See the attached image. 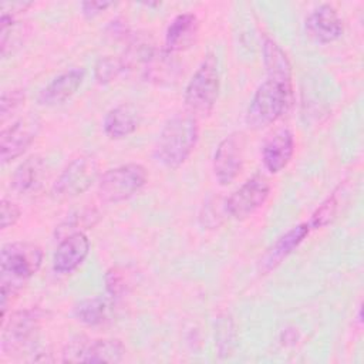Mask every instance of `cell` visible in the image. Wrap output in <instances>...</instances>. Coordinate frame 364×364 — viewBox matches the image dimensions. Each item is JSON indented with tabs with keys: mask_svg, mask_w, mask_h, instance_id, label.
I'll use <instances>...</instances> for the list:
<instances>
[{
	"mask_svg": "<svg viewBox=\"0 0 364 364\" xmlns=\"http://www.w3.org/2000/svg\"><path fill=\"white\" fill-rule=\"evenodd\" d=\"M310 230V223L304 222L293 226L286 233H283L260 260V269L263 272H270L277 264H280L283 259H286L309 236Z\"/></svg>",
	"mask_w": 364,
	"mask_h": 364,
	"instance_id": "2e32d148",
	"label": "cell"
},
{
	"mask_svg": "<svg viewBox=\"0 0 364 364\" xmlns=\"http://www.w3.org/2000/svg\"><path fill=\"white\" fill-rule=\"evenodd\" d=\"M100 166L94 156L81 155L73 159L55 179L51 195L57 200H65L84 193L98 179Z\"/></svg>",
	"mask_w": 364,
	"mask_h": 364,
	"instance_id": "8992f818",
	"label": "cell"
},
{
	"mask_svg": "<svg viewBox=\"0 0 364 364\" xmlns=\"http://www.w3.org/2000/svg\"><path fill=\"white\" fill-rule=\"evenodd\" d=\"M21 210L17 203L9 200V199H1L0 202V220H1V229H7L13 226L18 219H20Z\"/></svg>",
	"mask_w": 364,
	"mask_h": 364,
	"instance_id": "4316f807",
	"label": "cell"
},
{
	"mask_svg": "<svg viewBox=\"0 0 364 364\" xmlns=\"http://www.w3.org/2000/svg\"><path fill=\"white\" fill-rule=\"evenodd\" d=\"M90 239L84 232H75L61 239L53 257V269L60 274L74 272L90 253Z\"/></svg>",
	"mask_w": 364,
	"mask_h": 364,
	"instance_id": "7c38bea8",
	"label": "cell"
},
{
	"mask_svg": "<svg viewBox=\"0 0 364 364\" xmlns=\"http://www.w3.org/2000/svg\"><path fill=\"white\" fill-rule=\"evenodd\" d=\"M263 63L267 71V78L291 84L290 61L280 46L272 38H266L263 43Z\"/></svg>",
	"mask_w": 364,
	"mask_h": 364,
	"instance_id": "ffe728a7",
	"label": "cell"
},
{
	"mask_svg": "<svg viewBox=\"0 0 364 364\" xmlns=\"http://www.w3.org/2000/svg\"><path fill=\"white\" fill-rule=\"evenodd\" d=\"M100 219V213L94 208H84L71 213L58 228L57 236H68L75 232H82V229L92 228Z\"/></svg>",
	"mask_w": 364,
	"mask_h": 364,
	"instance_id": "7402d4cb",
	"label": "cell"
},
{
	"mask_svg": "<svg viewBox=\"0 0 364 364\" xmlns=\"http://www.w3.org/2000/svg\"><path fill=\"white\" fill-rule=\"evenodd\" d=\"M139 124V115L134 105L121 104L111 108L104 117V132L111 139H122L135 132Z\"/></svg>",
	"mask_w": 364,
	"mask_h": 364,
	"instance_id": "d6986e66",
	"label": "cell"
},
{
	"mask_svg": "<svg viewBox=\"0 0 364 364\" xmlns=\"http://www.w3.org/2000/svg\"><path fill=\"white\" fill-rule=\"evenodd\" d=\"M43 311L40 309H26L10 314L4 321L1 334V348L4 353H14L26 347L40 328Z\"/></svg>",
	"mask_w": 364,
	"mask_h": 364,
	"instance_id": "8fae6325",
	"label": "cell"
},
{
	"mask_svg": "<svg viewBox=\"0 0 364 364\" xmlns=\"http://www.w3.org/2000/svg\"><path fill=\"white\" fill-rule=\"evenodd\" d=\"M108 304L105 300L100 297L84 299L78 301L73 309V316L77 321L87 326H98L102 324L108 318Z\"/></svg>",
	"mask_w": 364,
	"mask_h": 364,
	"instance_id": "44dd1931",
	"label": "cell"
},
{
	"mask_svg": "<svg viewBox=\"0 0 364 364\" xmlns=\"http://www.w3.org/2000/svg\"><path fill=\"white\" fill-rule=\"evenodd\" d=\"M199 135L198 118L192 114H173L164 124L155 145L156 159L166 168H179L192 154Z\"/></svg>",
	"mask_w": 364,
	"mask_h": 364,
	"instance_id": "7a4b0ae2",
	"label": "cell"
},
{
	"mask_svg": "<svg viewBox=\"0 0 364 364\" xmlns=\"http://www.w3.org/2000/svg\"><path fill=\"white\" fill-rule=\"evenodd\" d=\"M46 162L41 156L33 155L24 159L14 171L11 178L13 189L20 195L37 192L46 179Z\"/></svg>",
	"mask_w": 364,
	"mask_h": 364,
	"instance_id": "ac0fdd59",
	"label": "cell"
},
{
	"mask_svg": "<svg viewBox=\"0 0 364 364\" xmlns=\"http://www.w3.org/2000/svg\"><path fill=\"white\" fill-rule=\"evenodd\" d=\"M219 94V70L213 54L206 58L196 68L189 82L186 84L183 102L185 108L195 118L208 117L218 100Z\"/></svg>",
	"mask_w": 364,
	"mask_h": 364,
	"instance_id": "277c9868",
	"label": "cell"
},
{
	"mask_svg": "<svg viewBox=\"0 0 364 364\" xmlns=\"http://www.w3.org/2000/svg\"><path fill=\"white\" fill-rule=\"evenodd\" d=\"M125 68L127 67L124 64L122 57L107 55V57H101L97 61L94 68V75L100 84H108L114 81Z\"/></svg>",
	"mask_w": 364,
	"mask_h": 364,
	"instance_id": "603a6c76",
	"label": "cell"
},
{
	"mask_svg": "<svg viewBox=\"0 0 364 364\" xmlns=\"http://www.w3.org/2000/svg\"><path fill=\"white\" fill-rule=\"evenodd\" d=\"M245 165V136L242 132H232L225 136L213 154V175L219 185L232 183Z\"/></svg>",
	"mask_w": 364,
	"mask_h": 364,
	"instance_id": "ba28073f",
	"label": "cell"
},
{
	"mask_svg": "<svg viewBox=\"0 0 364 364\" xmlns=\"http://www.w3.org/2000/svg\"><path fill=\"white\" fill-rule=\"evenodd\" d=\"M105 280H107V290L112 297H117L125 290V279L117 269L109 270L107 273Z\"/></svg>",
	"mask_w": 364,
	"mask_h": 364,
	"instance_id": "83f0119b",
	"label": "cell"
},
{
	"mask_svg": "<svg viewBox=\"0 0 364 364\" xmlns=\"http://www.w3.org/2000/svg\"><path fill=\"white\" fill-rule=\"evenodd\" d=\"M85 77L82 68H70L54 77L38 94V102L43 105H57L71 98L81 87Z\"/></svg>",
	"mask_w": 364,
	"mask_h": 364,
	"instance_id": "9a60e30c",
	"label": "cell"
},
{
	"mask_svg": "<svg viewBox=\"0 0 364 364\" xmlns=\"http://www.w3.org/2000/svg\"><path fill=\"white\" fill-rule=\"evenodd\" d=\"M148 181V172L141 164H125L108 169L98 179V196L102 202L118 203L138 193Z\"/></svg>",
	"mask_w": 364,
	"mask_h": 364,
	"instance_id": "5b68a950",
	"label": "cell"
},
{
	"mask_svg": "<svg viewBox=\"0 0 364 364\" xmlns=\"http://www.w3.org/2000/svg\"><path fill=\"white\" fill-rule=\"evenodd\" d=\"M63 354V360L71 363H118L124 358L125 347L117 338L75 340L67 346Z\"/></svg>",
	"mask_w": 364,
	"mask_h": 364,
	"instance_id": "30bf717a",
	"label": "cell"
},
{
	"mask_svg": "<svg viewBox=\"0 0 364 364\" xmlns=\"http://www.w3.org/2000/svg\"><path fill=\"white\" fill-rule=\"evenodd\" d=\"M31 6L30 1H3L0 4V11L1 14H9L16 17L18 13L24 11Z\"/></svg>",
	"mask_w": 364,
	"mask_h": 364,
	"instance_id": "f546056e",
	"label": "cell"
},
{
	"mask_svg": "<svg viewBox=\"0 0 364 364\" xmlns=\"http://www.w3.org/2000/svg\"><path fill=\"white\" fill-rule=\"evenodd\" d=\"M112 4L114 3H111V1H82L81 3V10H82L84 16L94 17V16L100 14L101 11H104L105 9H108Z\"/></svg>",
	"mask_w": 364,
	"mask_h": 364,
	"instance_id": "f1b7e54d",
	"label": "cell"
},
{
	"mask_svg": "<svg viewBox=\"0 0 364 364\" xmlns=\"http://www.w3.org/2000/svg\"><path fill=\"white\" fill-rule=\"evenodd\" d=\"M270 193V183L266 176L256 173L243 182L225 200L228 216L236 220H243L252 216L263 206Z\"/></svg>",
	"mask_w": 364,
	"mask_h": 364,
	"instance_id": "52a82bcc",
	"label": "cell"
},
{
	"mask_svg": "<svg viewBox=\"0 0 364 364\" xmlns=\"http://www.w3.org/2000/svg\"><path fill=\"white\" fill-rule=\"evenodd\" d=\"M199 33V20L192 13L178 14L168 26L165 33V47L168 53L189 48Z\"/></svg>",
	"mask_w": 364,
	"mask_h": 364,
	"instance_id": "e0dca14e",
	"label": "cell"
},
{
	"mask_svg": "<svg viewBox=\"0 0 364 364\" xmlns=\"http://www.w3.org/2000/svg\"><path fill=\"white\" fill-rule=\"evenodd\" d=\"M41 122L36 115H24L4 128L0 134V156L1 162L7 164L21 156L34 142Z\"/></svg>",
	"mask_w": 364,
	"mask_h": 364,
	"instance_id": "9c48e42d",
	"label": "cell"
},
{
	"mask_svg": "<svg viewBox=\"0 0 364 364\" xmlns=\"http://www.w3.org/2000/svg\"><path fill=\"white\" fill-rule=\"evenodd\" d=\"M338 209V199H337V192H333V195H330L317 209L316 212L311 215L309 223L311 226V229H318L321 226L328 225L337 213Z\"/></svg>",
	"mask_w": 364,
	"mask_h": 364,
	"instance_id": "d4e9b609",
	"label": "cell"
},
{
	"mask_svg": "<svg viewBox=\"0 0 364 364\" xmlns=\"http://www.w3.org/2000/svg\"><path fill=\"white\" fill-rule=\"evenodd\" d=\"M26 100V94L23 90H10L4 91L1 94L0 100V115H1V122L6 121L7 115L16 111Z\"/></svg>",
	"mask_w": 364,
	"mask_h": 364,
	"instance_id": "484cf974",
	"label": "cell"
},
{
	"mask_svg": "<svg viewBox=\"0 0 364 364\" xmlns=\"http://www.w3.org/2000/svg\"><path fill=\"white\" fill-rule=\"evenodd\" d=\"M306 31L318 43H331L343 34V20L330 4H320L313 9L304 21Z\"/></svg>",
	"mask_w": 364,
	"mask_h": 364,
	"instance_id": "4fadbf2b",
	"label": "cell"
},
{
	"mask_svg": "<svg viewBox=\"0 0 364 364\" xmlns=\"http://www.w3.org/2000/svg\"><path fill=\"white\" fill-rule=\"evenodd\" d=\"M43 262V250L30 242H10L1 247L0 284L1 317L6 316L9 299L18 294L27 282L37 273Z\"/></svg>",
	"mask_w": 364,
	"mask_h": 364,
	"instance_id": "6da1fadb",
	"label": "cell"
},
{
	"mask_svg": "<svg viewBox=\"0 0 364 364\" xmlns=\"http://www.w3.org/2000/svg\"><path fill=\"white\" fill-rule=\"evenodd\" d=\"M294 154V136L290 129L274 131L262 146V161L270 173L284 169Z\"/></svg>",
	"mask_w": 364,
	"mask_h": 364,
	"instance_id": "5bb4252c",
	"label": "cell"
},
{
	"mask_svg": "<svg viewBox=\"0 0 364 364\" xmlns=\"http://www.w3.org/2000/svg\"><path fill=\"white\" fill-rule=\"evenodd\" d=\"M220 200H222L220 198H210L203 203L200 215H199V220H200L202 226L209 228V229L218 228L222 223L223 216H228L226 208H225L226 199L223 202H220Z\"/></svg>",
	"mask_w": 364,
	"mask_h": 364,
	"instance_id": "cb8c5ba5",
	"label": "cell"
},
{
	"mask_svg": "<svg viewBox=\"0 0 364 364\" xmlns=\"http://www.w3.org/2000/svg\"><path fill=\"white\" fill-rule=\"evenodd\" d=\"M293 87L276 80H264L255 91L247 111L246 124L252 129H262L276 122L291 105Z\"/></svg>",
	"mask_w": 364,
	"mask_h": 364,
	"instance_id": "3957f363",
	"label": "cell"
}]
</instances>
